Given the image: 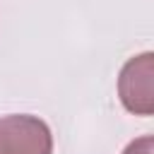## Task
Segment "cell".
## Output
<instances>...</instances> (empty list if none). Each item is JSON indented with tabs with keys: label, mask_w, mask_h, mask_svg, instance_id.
Instances as JSON below:
<instances>
[{
	"label": "cell",
	"mask_w": 154,
	"mask_h": 154,
	"mask_svg": "<svg viewBox=\"0 0 154 154\" xmlns=\"http://www.w3.org/2000/svg\"><path fill=\"white\" fill-rule=\"evenodd\" d=\"M0 154H53L51 128L29 113L0 118Z\"/></svg>",
	"instance_id": "obj_1"
},
{
	"label": "cell",
	"mask_w": 154,
	"mask_h": 154,
	"mask_svg": "<svg viewBox=\"0 0 154 154\" xmlns=\"http://www.w3.org/2000/svg\"><path fill=\"white\" fill-rule=\"evenodd\" d=\"M118 96L135 116L154 113V55L149 51L130 58L123 65L118 77Z\"/></svg>",
	"instance_id": "obj_2"
},
{
	"label": "cell",
	"mask_w": 154,
	"mask_h": 154,
	"mask_svg": "<svg viewBox=\"0 0 154 154\" xmlns=\"http://www.w3.org/2000/svg\"><path fill=\"white\" fill-rule=\"evenodd\" d=\"M123 154H154V137L152 135H144V137H137L132 140Z\"/></svg>",
	"instance_id": "obj_3"
}]
</instances>
